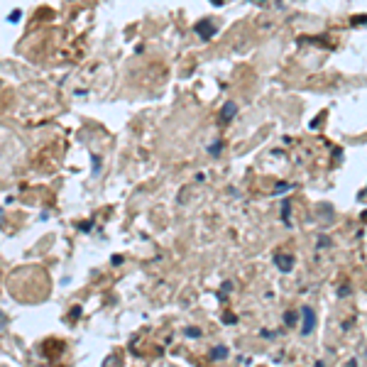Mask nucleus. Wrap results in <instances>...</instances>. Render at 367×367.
Masks as SVG:
<instances>
[{
  "label": "nucleus",
  "instance_id": "f03ea898",
  "mask_svg": "<svg viewBox=\"0 0 367 367\" xmlns=\"http://www.w3.org/2000/svg\"><path fill=\"white\" fill-rule=\"evenodd\" d=\"M274 265H277L279 272H292V269H294V257L284 255V252H277V255H274Z\"/></svg>",
  "mask_w": 367,
  "mask_h": 367
},
{
  "label": "nucleus",
  "instance_id": "423d86ee",
  "mask_svg": "<svg viewBox=\"0 0 367 367\" xmlns=\"http://www.w3.org/2000/svg\"><path fill=\"white\" fill-rule=\"evenodd\" d=\"M228 355V350L226 348H215L213 352H211V357H226Z\"/></svg>",
  "mask_w": 367,
  "mask_h": 367
},
{
  "label": "nucleus",
  "instance_id": "7ed1b4c3",
  "mask_svg": "<svg viewBox=\"0 0 367 367\" xmlns=\"http://www.w3.org/2000/svg\"><path fill=\"white\" fill-rule=\"evenodd\" d=\"M301 316H304V328H301V333H304V336H309L311 330L316 328V314H314V309L304 306V309H301Z\"/></svg>",
  "mask_w": 367,
  "mask_h": 367
},
{
  "label": "nucleus",
  "instance_id": "f257e3e1",
  "mask_svg": "<svg viewBox=\"0 0 367 367\" xmlns=\"http://www.w3.org/2000/svg\"><path fill=\"white\" fill-rule=\"evenodd\" d=\"M196 35L201 37V39H206V42H208L211 37L215 35V22H211V20H201V22H196Z\"/></svg>",
  "mask_w": 367,
  "mask_h": 367
},
{
  "label": "nucleus",
  "instance_id": "20e7f679",
  "mask_svg": "<svg viewBox=\"0 0 367 367\" xmlns=\"http://www.w3.org/2000/svg\"><path fill=\"white\" fill-rule=\"evenodd\" d=\"M235 113H238V105L235 103H226V105H223V110H220V118H218L220 125H226V123L231 120Z\"/></svg>",
  "mask_w": 367,
  "mask_h": 367
},
{
  "label": "nucleus",
  "instance_id": "0eeeda50",
  "mask_svg": "<svg viewBox=\"0 0 367 367\" xmlns=\"http://www.w3.org/2000/svg\"><path fill=\"white\" fill-rule=\"evenodd\" d=\"M8 20H12V22H15V20H20V10L10 12V15H8Z\"/></svg>",
  "mask_w": 367,
  "mask_h": 367
},
{
  "label": "nucleus",
  "instance_id": "39448f33",
  "mask_svg": "<svg viewBox=\"0 0 367 367\" xmlns=\"http://www.w3.org/2000/svg\"><path fill=\"white\" fill-rule=\"evenodd\" d=\"M284 321H287V325H296V314H294V311H289V314L284 316Z\"/></svg>",
  "mask_w": 367,
  "mask_h": 367
},
{
  "label": "nucleus",
  "instance_id": "6e6552de",
  "mask_svg": "<svg viewBox=\"0 0 367 367\" xmlns=\"http://www.w3.org/2000/svg\"><path fill=\"white\" fill-rule=\"evenodd\" d=\"M213 3H215V6H220V3H223V0H213Z\"/></svg>",
  "mask_w": 367,
  "mask_h": 367
}]
</instances>
